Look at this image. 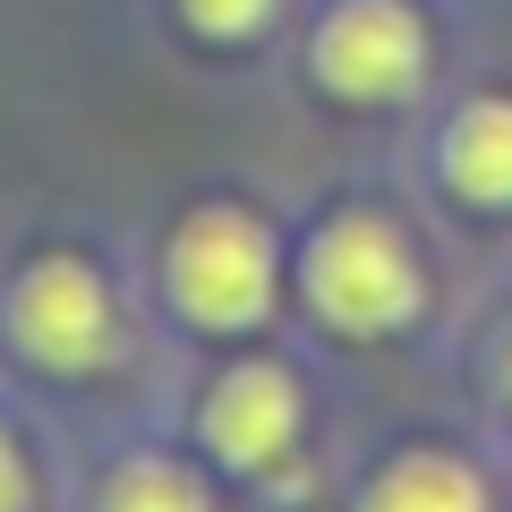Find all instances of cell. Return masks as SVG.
<instances>
[{"instance_id":"cell-1","label":"cell","mask_w":512,"mask_h":512,"mask_svg":"<svg viewBox=\"0 0 512 512\" xmlns=\"http://www.w3.org/2000/svg\"><path fill=\"white\" fill-rule=\"evenodd\" d=\"M308 291L333 325L350 333H393L419 316V256L393 222L376 214H342L333 231H316L308 248Z\"/></svg>"},{"instance_id":"cell-2","label":"cell","mask_w":512,"mask_h":512,"mask_svg":"<svg viewBox=\"0 0 512 512\" xmlns=\"http://www.w3.org/2000/svg\"><path fill=\"white\" fill-rule=\"evenodd\" d=\"M171 291L205 325H256L274 308V239L231 205H205L171 239Z\"/></svg>"},{"instance_id":"cell-3","label":"cell","mask_w":512,"mask_h":512,"mask_svg":"<svg viewBox=\"0 0 512 512\" xmlns=\"http://www.w3.org/2000/svg\"><path fill=\"white\" fill-rule=\"evenodd\" d=\"M316 69L350 103H393L427 69V26L402 0H342L325 18V35H316Z\"/></svg>"},{"instance_id":"cell-4","label":"cell","mask_w":512,"mask_h":512,"mask_svg":"<svg viewBox=\"0 0 512 512\" xmlns=\"http://www.w3.org/2000/svg\"><path fill=\"white\" fill-rule=\"evenodd\" d=\"M9 325L43 367H103L111 359V291L77 256H43L9 299Z\"/></svg>"},{"instance_id":"cell-5","label":"cell","mask_w":512,"mask_h":512,"mask_svg":"<svg viewBox=\"0 0 512 512\" xmlns=\"http://www.w3.org/2000/svg\"><path fill=\"white\" fill-rule=\"evenodd\" d=\"M299 436V384L282 367L248 359L205 393V444H214L231 470H274Z\"/></svg>"},{"instance_id":"cell-6","label":"cell","mask_w":512,"mask_h":512,"mask_svg":"<svg viewBox=\"0 0 512 512\" xmlns=\"http://www.w3.org/2000/svg\"><path fill=\"white\" fill-rule=\"evenodd\" d=\"M444 180L478 205H512V103L504 94L461 103L453 137H444Z\"/></svg>"},{"instance_id":"cell-7","label":"cell","mask_w":512,"mask_h":512,"mask_svg":"<svg viewBox=\"0 0 512 512\" xmlns=\"http://www.w3.org/2000/svg\"><path fill=\"white\" fill-rule=\"evenodd\" d=\"M367 512H487V487L444 453H410L367 487Z\"/></svg>"},{"instance_id":"cell-8","label":"cell","mask_w":512,"mask_h":512,"mask_svg":"<svg viewBox=\"0 0 512 512\" xmlns=\"http://www.w3.org/2000/svg\"><path fill=\"white\" fill-rule=\"evenodd\" d=\"M103 512H214V504H205V487L188 470H171V461H128V470H111Z\"/></svg>"},{"instance_id":"cell-9","label":"cell","mask_w":512,"mask_h":512,"mask_svg":"<svg viewBox=\"0 0 512 512\" xmlns=\"http://www.w3.org/2000/svg\"><path fill=\"white\" fill-rule=\"evenodd\" d=\"M188 18L205 35H256V26L274 18V0H188Z\"/></svg>"},{"instance_id":"cell-10","label":"cell","mask_w":512,"mask_h":512,"mask_svg":"<svg viewBox=\"0 0 512 512\" xmlns=\"http://www.w3.org/2000/svg\"><path fill=\"white\" fill-rule=\"evenodd\" d=\"M26 495H35L26 487V461H18V444L0 436V512H26Z\"/></svg>"}]
</instances>
